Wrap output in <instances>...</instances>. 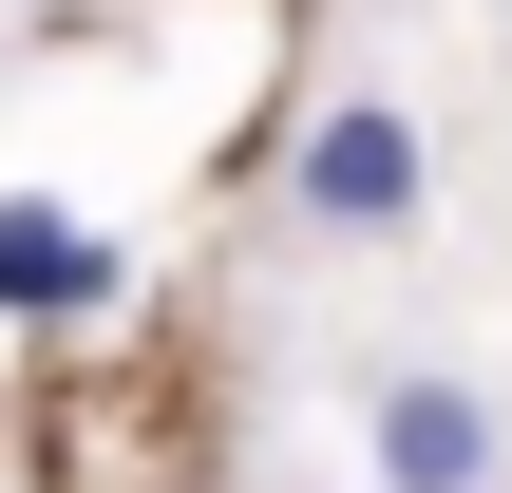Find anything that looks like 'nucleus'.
<instances>
[{"label": "nucleus", "mask_w": 512, "mask_h": 493, "mask_svg": "<svg viewBox=\"0 0 512 493\" xmlns=\"http://www.w3.org/2000/svg\"><path fill=\"white\" fill-rule=\"evenodd\" d=\"M437 209V133L399 114V95H323L304 133H285V228H323V247H399Z\"/></svg>", "instance_id": "1"}, {"label": "nucleus", "mask_w": 512, "mask_h": 493, "mask_svg": "<svg viewBox=\"0 0 512 493\" xmlns=\"http://www.w3.org/2000/svg\"><path fill=\"white\" fill-rule=\"evenodd\" d=\"M494 475H512V418L456 361H418V380L361 399V493H494Z\"/></svg>", "instance_id": "2"}, {"label": "nucleus", "mask_w": 512, "mask_h": 493, "mask_svg": "<svg viewBox=\"0 0 512 493\" xmlns=\"http://www.w3.org/2000/svg\"><path fill=\"white\" fill-rule=\"evenodd\" d=\"M114 304V228H76L57 190H0V323H95Z\"/></svg>", "instance_id": "3"}]
</instances>
